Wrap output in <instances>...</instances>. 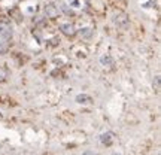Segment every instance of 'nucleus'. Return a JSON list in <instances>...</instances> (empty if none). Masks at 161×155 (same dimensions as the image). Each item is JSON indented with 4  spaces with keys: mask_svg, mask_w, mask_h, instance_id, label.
Segmentation results:
<instances>
[{
    "mask_svg": "<svg viewBox=\"0 0 161 155\" xmlns=\"http://www.w3.org/2000/svg\"><path fill=\"white\" fill-rule=\"evenodd\" d=\"M100 140L103 145H106V146H109V145H112L115 140V134L112 133V131H107V133H103L100 137Z\"/></svg>",
    "mask_w": 161,
    "mask_h": 155,
    "instance_id": "2",
    "label": "nucleus"
},
{
    "mask_svg": "<svg viewBox=\"0 0 161 155\" xmlns=\"http://www.w3.org/2000/svg\"><path fill=\"white\" fill-rule=\"evenodd\" d=\"M84 155H95L94 152H90V151H87V152H84Z\"/></svg>",
    "mask_w": 161,
    "mask_h": 155,
    "instance_id": "12",
    "label": "nucleus"
},
{
    "mask_svg": "<svg viewBox=\"0 0 161 155\" xmlns=\"http://www.w3.org/2000/svg\"><path fill=\"white\" fill-rule=\"evenodd\" d=\"M76 103H79V104H91L93 103V99H91V95H87V94H79L76 95Z\"/></svg>",
    "mask_w": 161,
    "mask_h": 155,
    "instance_id": "4",
    "label": "nucleus"
},
{
    "mask_svg": "<svg viewBox=\"0 0 161 155\" xmlns=\"http://www.w3.org/2000/svg\"><path fill=\"white\" fill-rule=\"evenodd\" d=\"M114 22L118 27L127 28L128 27V17L124 12H115L114 14Z\"/></svg>",
    "mask_w": 161,
    "mask_h": 155,
    "instance_id": "1",
    "label": "nucleus"
},
{
    "mask_svg": "<svg viewBox=\"0 0 161 155\" xmlns=\"http://www.w3.org/2000/svg\"><path fill=\"white\" fill-rule=\"evenodd\" d=\"M45 14H46V17H49V18H55V17L58 15V9H57V6H54V5H48V6L45 7Z\"/></svg>",
    "mask_w": 161,
    "mask_h": 155,
    "instance_id": "5",
    "label": "nucleus"
},
{
    "mask_svg": "<svg viewBox=\"0 0 161 155\" xmlns=\"http://www.w3.org/2000/svg\"><path fill=\"white\" fill-rule=\"evenodd\" d=\"M155 90L160 91V78H158V76L155 78Z\"/></svg>",
    "mask_w": 161,
    "mask_h": 155,
    "instance_id": "11",
    "label": "nucleus"
},
{
    "mask_svg": "<svg viewBox=\"0 0 161 155\" xmlns=\"http://www.w3.org/2000/svg\"><path fill=\"white\" fill-rule=\"evenodd\" d=\"M90 34H91L90 28H84V30H80V36H85V37H88Z\"/></svg>",
    "mask_w": 161,
    "mask_h": 155,
    "instance_id": "10",
    "label": "nucleus"
},
{
    "mask_svg": "<svg viewBox=\"0 0 161 155\" xmlns=\"http://www.w3.org/2000/svg\"><path fill=\"white\" fill-rule=\"evenodd\" d=\"M0 34H2L5 39L11 37V36H12V28H11V26H9V24H5V22H2V24H0Z\"/></svg>",
    "mask_w": 161,
    "mask_h": 155,
    "instance_id": "3",
    "label": "nucleus"
},
{
    "mask_svg": "<svg viewBox=\"0 0 161 155\" xmlns=\"http://www.w3.org/2000/svg\"><path fill=\"white\" fill-rule=\"evenodd\" d=\"M9 76V70L6 67H0V82H5Z\"/></svg>",
    "mask_w": 161,
    "mask_h": 155,
    "instance_id": "7",
    "label": "nucleus"
},
{
    "mask_svg": "<svg viewBox=\"0 0 161 155\" xmlns=\"http://www.w3.org/2000/svg\"><path fill=\"white\" fill-rule=\"evenodd\" d=\"M60 30L63 31V33L66 34V36H73L75 30H73V26L72 24H69V22H66V24H61L60 26Z\"/></svg>",
    "mask_w": 161,
    "mask_h": 155,
    "instance_id": "6",
    "label": "nucleus"
},
{
    "mask_svg": "<svg viewBox=\"0 0 161 155\" xmlns=\"http://www.w3.org/2000/svg\"><path fill=\"white\" fill-rule=\"evenodd\" d=\"M7 51V45L5 42H0V54H6Z\"/></svg>",
    "mask_w": 161,
    "mask_h": 155,
    "instance_id": "9",
    "label": "nucleus"
},
{
    "mask_svg": "<svg viewBox=\"0 0 161 155\" xmlns=\"http://www.w3.org/2000/svg\"><path fill=\"white\" fill-rule=\"evenodd\" d=\"M100 61H101V64H105V66H114V61H112V58L110 57H101L100 58Z\"/></svg>",
    "mask_w": 161,
    "mask_h": 155,
    "instance_id": "8",
    "label": "nucleus"
}]
</instances>
